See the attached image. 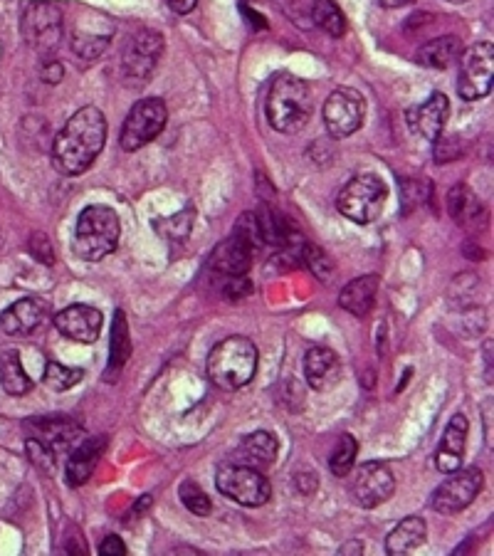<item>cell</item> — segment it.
Segmentation results:
<instances>
[{
  "label": "cell",
  "mask_w": 494,
  "mask_h": 556,
  "mask_svg": "<svg viewBox=\"0 0 494 556\" xmlns=\"http://www.w3.org/2000/svg\"><path fill=\"white\" fill-rule=\"evenodd\" d=\"M104 144H107V119L97 107H82L55 136L52 164L65 176H80L92 169Z\"/></svg>",
  "instance_id": "cell-1"
},
{
  "label": "cell",
  "mask_w": 494,
  "mask_h": 556,
  "mask_svg": "<svg viewBox=\"0 0 494 556\" xmlns=\"http://www.w3.org/2000/svg\"><path fill=\"white\" fill-rule=\"evenodd\" d=\"M312 109L314 99L307 82L294 75H280L272 82L265 102L267 122L272 129L280 134H297L307 127Z\"/></svg>",
  "instance_id": "cell-2"
},
{
  "label": "cell",
  "mask_w": 494,
  "mask_h": 556,
  "mask_svg": "<svg viewBox=\"0 0 494 556\" xmlns=\"http://www.w3.org/2000/svg\"><path fill=\"white\" fill-rule=\"evenodd\" d=\"M257 346L247 337H228L213 346L208 356V376L223 391H238L247 386L257 371Z\"/></svg>",
  "instance_id": "cell-3"
},
{
  "label": "cell",
  "mask_w": 494,
  "mask_h": 556,
  "mask_svg": "<svg viewBox=\"0 0 494 556\" xmlns=\"http://www.w3.org/2000/svg\"><path fill=\"white\" fill-rule=\"evenodd\" d=\"M122 223L109 206H87L77 218L75 253L87 262H99L119 248Z\"/></svg>",
  "instance_id": "cell-4"
},
{
  "label": "cell",
  "mask_w": 494,
  "mask_h": 556,
  "mask_svg": "<svg viewBox=\"0 0 494 556\" xmlns=\"http://www.w3.org/2000/svg\"><path fill=\"white\" fill-rule=\"evenodd\" d=\"M388 188L373 173H361L354 176L336 196V208L344 218L354 220L359 225H369L378 218L386 206Z\"/></svg>",
  "instance_id": "cell-5"
},
{
  "label": "cell",
  "mask_w": 494,
  "mask_h": 556,
  "mask_svg": "<svg viewBox=\"0 0 494 556\" xmlns=\"http://www.w3.org/2000/svg\"><path fill=\"white\" fill-rule=\"evenodd\" d=\"M220 495H225L228 500L238 502L243 507H262L270 502L272 485L262 470L250 468V465L240 463H225L218 468V477H215Z\"/></svg>",
  "instance_id": "cell-6"
},
{
  "label": "cell",
  "mask_w": 494,
  "mask_h": 556,
  "mask_svg": "<svg viewBox=\"0 0 494 556\" xmlns=\"http://www.w3.org/2000/svg\"><path fill=\"white\" fill-rule=\"evenodd\" d=\"M20 30L25 43L50 57L62 40V8L52 0H33L25 5Z\"/></svg>",
  "instance_id": "cell-7"
},
{
  "label": "cell",
  "mask_w": 494,
  "mask_h": 556,
  "mask_svg": "<svg viewBox=\"0 0 494 556\" xmlns=\"http://www.w3.org/2000/svg\"><path fill=\"white\" fill-rule=\"evenodd\" d=\"M166 122L168 109L164 99H139L131 107V112L126 114L122 134H119V144H122L124 151H139L141 146L151 144L166 129Z\"/></svg>",
  "instance_id": "cell-8"
},
{
  "label": "cell",
  "mask_w": 494,
  "mask_h": 556,
  "mask_svg": "<svg viewBox=\"0 0 494 556\" xmlns=\"http://www.w3.org/2000/svg\"><path fill=\"white\" fill-rule=\"evenodd\" d=\"M460 80L457 92L465 102H477L492 92L494 82V45L477 43L467 47L460 57Z\"/></svg>",
  "instance_id": "cell-9"
},
{
  "label": "cell",
  "mask_w": 494,
  "mask_h": 556,
  "mask_svg": "<svg viewBox=\"0 0 494 556\" xmlns=\"http://www.w3.org/2000/svg\"><path fill=\"white\" fill-rule=\"evenodd\" d=\"M322 114L331 139H346V136L356 134L364 124L366 102L356 89L339 87L327 97Z\"/></svg>",
  "instance_id": "cell-10"
},
{
  "label": "cell",
  "mask_w": 494,
  "mask_h": 556,
  "mask_svg": "<svg viewBox=\"0 0 494 556\" xmlns=\"http://www.w3.org/2000/svg\"><path fill=\"white\" fill-rule=\"evenodd\" d=\"M448 480L435 490L433 507L440 514H457L472 505L485 485V475L480 468H465L448 472Z\"/></svg>",
  "instance_id": "cell-11"
},
{
  "label": "cell",
  "mask_w": 494,
  "mask_h": 556,
  "mask_svg": "<svg viewBox=\"0 0 494 556\" xmlns=\"http://www.w3.org/2000/svg\"><path fill=\"white\" fill-rule=\"evenodd\" d=\"M164 52V38L156 30H139L136 35H131L129 45H126L122 57V70L126 80L146 82L151 77V72L159 65V57Z\"/></svg>",
  "instance_id": "cell-12"
},
{
  "label": "cell",
  "mask_w": 494,
  "mask_h": 556,
  "mask_svg": "<svg viewBox=\"0 0 494 556\" xmlns=\"http://www.w3.org/2000/svg\"><path fill=\"white\" fill-rule=\"evenodd\" d=\"M393 492H396V477L386 463H364L351 482L354 502L366 510L383 505Z\"/></svg>",
  "instance_id": "cell-13"
},
{
  "label": "cell",
  "mask_w": 494,
  "mask_h": 556,
  "mask_svg": "<svg viewBox=\"0 0 494 556\" xmlns=\"http://www.w3.org/2000/svg\"><path fill=\"white\" fill-rule=\"evenodd\" d=\"M102 312L89 304H70L55 314V329L62 337L80 344H94L102 332Z\"/></svg>",
  "instance_id": "cell-14"
},
{
  "label": "cell",
  "mask_w": 494,
  "mask_h": 556,
  "mask_svg": "<svg viewBox=\"0 0 494 556\" xmlns=\"http://www.w3.org/2000/svg\"><path fill=\"white\" fill-rule=\"evenodd\" d=\"M25 428L30 430V438L45 443L55 455L65 453V450H70L72 445H77L84 438L80 423L65 416L33 418V421L25 423Z\"/></svg>",
  "instance_id": "cell-15"
},
{
  "label": "cell",
  "mask_w": 494,
  "mask_h": 556,
  "mask_svg": "<svg viewBox=\"0 0 494 556\" xmlns=\"http://www.w3.org/2000/svg\"><path fill=\"white\" fill-rule=\"evenodd\" d=\"M408 127L428 141H438L450 117V99L443 92H435L428 102L408 109Z\"/></svg>",
  "instance_id": "cell-16"
},
{
  "label": "cell",
  "mask_w": 494,
  "mask_h": 556,
  "mask_svg": "<svg viewBox=\"0 0 494 556\" xmlns=\"http://www.w3.org/2000/svg\"><path fill=\"white\" fill-rule=\"evenodd\" d=\"M47 314H50V307H47L45 300H40V297H23V300H18L5 309L3 317H0V327L10 337H28V334H33L35 329L42 327Z\"/></svg>",
  "instance_id": "cell-17"
},
{
  "label": "cell",
  "mask_w": 494,
  "mask_h": 556,
  "mask_svg": "<svg viewBox=\"0 0 494 556\" xmlns=\"http://www.w3.org/2000/svg\"><path fill=\"white\" fill-rule=\"evenodd\" d=\"M255 250L257 248L250 240L233 233L213 250V255H210V267L225 277L247 275V270L252 267V255H255Z\"/></svg>",
  "instance_id": "cell-18"
},
{
  "label": "cell",
  "mask_w": 494,
  "mask_h": 556,
  "mask_svg": "<svg viewBox=\"0 0 494 556\" xmlns=\"http://www.w3.org/2000/svg\"><path fill=\"white\" fill-rule=\"evenodd\" d=\"M341 364L339 356L327 346H312L304 356V376H307V384L314 391H329L331 386L339 384Z\"/></svg>",
  "instance_id": "cell-19"
},
{
  "label": "cell",
  "mask_w": 494,
  "mask_h": 556,
  "mask_svg": "<svg viewBox=\"0 0 494 556\" xmlns=\"http://www.w3.org/2000/svg\"><path fill=\"white\" fill-rule=\"evenodd\" d=\"M104 445L94 438H82L80 443L70 448V458L65 465V480L70 487H80L97 470L99 458H102Z\"/></svg>",
  "instance_id": "cell-20"
},
{
  "label": "cell",
  "mask_w": 494,
  "mask_h": 556,
  "mask_svg": "<svg viewBox=\"0 0 494 556\" xmlns=\"http://www.w3.org/2000/svg\"><path fill=\"white\" fill-rule=\"evenodd\" d=\"M467 418L457 416L448 423L445 428L443 440L438 445V453H435V465H438L440 472H453L462 465V458H465V443H467Z\"/></svg>",
  "instance_id": "cell-21"
},
{
  "label": "cell",
  "mask_w": 494,
  "mask_h": 556,
  "mask_svg": "<svg viewBox=\"0 0 494 556\" xmlns=\"http://www.w3.org/2000/svg\"><path fill=\"white\" fill-rule=\"evenodd\" d=\"M448 211L453 215L457 225H462L465 230H482L487 228V208L477 201L475 193L467 186H455L448 193Z\"/></svg>",
  "instance_id": "cell-22"
},
{
  "label": "cell",
  "mask_w": 494,
  "mask_h": 556,
  "mask_svg": "<svg viewBox=\"0 0 494 556\" xmlns=\"http://www.w3.org/2000/svg\"><path fill=\"white\" fill-rule=\"evenodd\" d=\"M376 295H378V277L376 275H364L351 280L349 285L341 290L339 295V307L346 309L354 317H366L371 314V309L376 307Z\"/></svg>",
  "instance_id": "cell-23"
},
{
  "label": "cell",
  "mask_w": 494,
  "mask_h": 556,
  "mask_svg": "<svg viewBox=\"0 0 494 556\" xmlns=\"http://www.w3.org/2000/svg\"><path fill=\"white\" fill-rule=\"evenodd\" d=\"M277 438L267 430H257V433H250L247 438L240 443L238 450V463L240 465H250V468H270L272 463L277 460Z\"/></svg>",
  "instance_id": "cell-24"
},
{
  "label": "cell",
  "mask_w": 494,
  "mask_h": 556,
  "mask_svg": "<svg viewBox=\"0 0 494 556\" xmlns=\"http://www.w3.org/2000/svg\"><path fill=\"white\" fill-rule=\"evenodd\" d=\"M428 537V527L420 517H406L393 527V532L386 537V552L393 556L411 554L418 547H423Z\"/></svg>",
  "instance_id": "cell-25"
},
{
  "label": "cell",
  "mask_w": 494,
  "mask_h": 556,
  "mask_svg": "<svg viewBox=\"0 0 494 556\" xmlns=\"http://www.w3.org/2000/svg\"><path fill=\"white\" fill-rule=\"evenodd\" d=\"M457 57H460V40L455 35H443V38L430 40V43H425L415 52V62L430 67V70H448Z\"/></svg>",
  "instance_id": "cell-26"
},
{
  "label": "cell",
  "mask_w": 494,
  "mask_h": 556,
  "mask_svg": "<svg viewBox=\"0 0 494 556\" xmlns=\"http://www.w3.org/2000/svg\"><path fill=\"white\" fill-rule=\"evenodd\" d=\"M0 384L8 396H25L33 388V379L25 371L18 351H5L0 356Z\"/></svg>",
  "instance_id": "cell-27"
},
{
  "label": "cell",
  "mask_w": 494,
  "mask_h": 556,
  "mask_svg": "<svg viewBox=\"0 0 494 556\" xmlns=\"http://www.w3.org/2000/svg\"><path fill=\"white\" fill-rule=\"evenodd\" d=\"M312 18L317 28H322L331 38H341L346 33V18L334 0H314Z\"/></svg>",
  "instance_id": "cell-28"
},
{
  "label": "cell",
  "mask_w": 494,
  "mask_h": 556,
  "mask_svg": "<svg viewBox=\"0 0 494 556\" xmlns=\"http://www.w3.org/2000/svg\"><path fill=\"white\" fill-rule=\"evenodd\" d=\"M129 356H131V339H129V327H126V314L117 312L114 314V324H112V354H109V371L122 369Z\"/></svg>",
  "instance_id": "cell-29"
},
{
  "label": "cell",
  "mask_w": 494,
  "mask_h": 556,
  "mask_svg": "<svg viewBox=\"0 0 494 556\" xmlns=\"http://www.w3.org/2000/svg\"><path fill=\"white\" fill-rule=\"evenodd\" d=\"M356 453H359V443H356L349 433L341 435L339 445H336V450L331 453V460H329L331 472H334L336 477L349 475L351 468H354V463H356Z\"/></svg>",
  "instance_id": "cell-30"
},
{
  "label": "cell",
  "mask_w": 494,
  "mask_h": 556,
  "mask_svg": "<svg viewBox=\"0 0 494 556\" xmlns=\"http://www.w3.org/2000/svg\"><path fill=\"white\" fill-rule=\"evenodd\" d=\"M84 379L82 369H72V366L60 364V361H47L45 366V384L52 391H67V388L77 386Z\"/></svg>",
  "instance_id": "cell-31"
},
{
  "label": "cell",
  "mask_w": 494,
  "mask_h": 556,
  "mask_svg": "<svg viewBox=\"0 0 494 556\" xmlns=\"http://www.w3.org/2000/svg\"><path fill=\"white\" fill-rule=\"evenodd\" d=\"M302 260L314 275L319 277L322 282H329V277L334 275V260L327 255V250H322L319 245H304L302 248Z\"/></svg>",
  "instance_id": "cell-32"
},
{
  "label": "cell",
  "mask_w": 494,
  "mask_h": 556,
  "mask_svg": "<svg viewBox=\"0 0 494 556\" xmlns=\"http://www.w3.org/2000/svg\"><path fill=\"white\" fill-rule=\"evenodd\" d=\"M178 495H181V502L186 505V510L198 514V517H208L210 510H213L208 495L196 485V482H183Z\"/></svg>",
  "instance_id": "cell-33"
},
{
  "label": "cell",
  "mask_w": 494,
  "mask_h": 556,
  "mask_svg": "<svg viewBox=\"0 0 494 556\" xmlns=\"http://www.w3.org/2000/svg\"><path fill=\"white\" fill-rule=\"evenodd\" d=\"M109 47V35H94V33H75L72 38V50L84 60H94V57L102 55Z\"/></svg>",
  "instance_id": "cell-34"
},
{
  "label": "cell",
  "mask_w": 494,
  "mask_h": 556,
  "mask_svg": "<svg viewBox=\"0 0 494 556\" xmlns=\"http://www.w3.org/2000/svg\"><path fill=\"white\" fill-rule=\"evenodd\" d=\"M28 455H30V460H33L35 465H38L40 470H45V472H52L55 470V458L57 455L52 453L50 448H47L45 443H40V440H35V438H28Z\"/></svg>",
  "instance_id": "cell-35"
},
{
  "label": "cell",
  "mask_w": 494,
  "mask_h": 556,
  "mask_svg": "<svg viewBox=\"0 0 494 556\" xmlns=\"http://www.w3.org/2000/svg\"><path fill=\"white\" fill-rule=\"evenodd\" d=\"M191 215H193L191 211H186L181 215H171V218H166V220H156L154 228L161 230V233H164V230H168V228H173V233L168 235V240H181V238H186L188 230H191V228H181V223H193Z\"/></svg>",
  "instance_id": "cell-36"
},
{
  "label": "cell",
  "mask_w": 494,
  "mask_h": 556,
  "mask_svg": "<svg viewBox=\"0 0 494 556\" xmlns=\"http://www.w3.org/2000/svg\"><path fill=\"white\" fill-rule=\"evenodd\" d=\"M223 295L228 297L230 302L245 300V297H250V295H252V282L247 280L245 275H240V277H228V285L223 287Z\"/></svg>",
  "instance_id": "cell-37"
},
{
  "label": "cell",
  "mask_w": 494,
  "mask_h": 556,
  "mask_svg": "<svg viewBox=\"0 0 494 556\" xmlns=\"http://www.w3.org/2000/svg\"><path fill=\"white\" fill-rule=\"evenodd\" d=\"M30 253L35 255V260H42L45 265H52V262H55V257H52L50 240H47V235H42V233H35L33 238H30Z\"/></svg>",
  "instance_id": "cell-38"
},
{
  "label": "cell",
  "mask_w": 494,
  "mask_h": 556,
  "mask_svg": "<svg viewBox=\"0 0 494 556\" xmlns=\"http://www.w3.org/2000/svg\"><path fill=\"white\" fill-rule=\"evenodd\" d=\"M42 72V80L47 82V85H57V82L62 80V75H65V67H62L60 60H55V57H45V62H42L40 67Z\"/></svg>",
  "instance_id": "cell-39"
},
{
  "label": "cell",
  "mask_w": 494,
  "mask_h": 556,
  "mask_svg": "<svg viewBox=\"0 0 494 556\" xmlns=\"http://www.w3.org/2000/svg\"><path fill=\"white\" fill-rule=\"evenodd\" d=\"M99 554H107V556L126 554V544L117 537V534H107V537H104V542L99 544Z\"/></svg>",
  "instance_id": "cell-40"
},
{
  "label": "cell",
  "mask_w": 494,
  "mask_h": 556,
  "mask_svg": "<svg viewBox=\"0 0 494 556\" xmlns=\"http://www.w3.org/2000/svg\"><path fill=\"white\" fill-rule=\"evenodd\" d=\"M196 5H198V0H171V8L176 10V13H181V15L191 13Z\"/></svg>",
  "instance_id": "cell-41"
},
{
  "label": "cell",
  "mask_w": 494,
  "mask_h": 556,
  "mask_svg": "<svg viewBox=\"0 0 494 556\" xmlns=\"http://www.w3.org/2000/svg\"><path fill=\"white\" fill-rule=\"evenodd\" d=\"M349 552L361 554V552H364V544H361V542H349V544H346V547H341V554H349Z\"/></svg>",
  "instance_id": "cell-42"
},
{
  "label": "cell",
  "mask_w": 494,
  "mask_h": 556,
  "mask_svg": "<svg viewBox=\"0 0 494 556\" xmlns=\"http://www.w3.org/2000/svg\"><path fill=\"white\" fill-rule=\"evenodd\" d=\"M411 3V0H381L383 8H401V5Z\"/></svg>",
  "instance_id": "cell-43"
},
{
  "label": "cell",
  "mask_w": 494,
  "mask_h": 556,
  "mask_svg": "<svg viewBox=\"0 0 494 556\" xmlns=\"http://www.w3.org/2000/svg\"><path fill=\"white\" fill-rule=\"evenodd\" d=\"M448 3H455V5H462V3H467V0H448Z\"/></svg>",
  "instance_id": "cell-44"
}]
</instances>
